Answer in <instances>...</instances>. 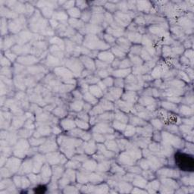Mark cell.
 <instances>
[{
  "label": "cell",
  "instance_id": "6da1fadb",
  "mask_svg": "<svg viewBox=\"0 0 194 194\" xmlns=\"http://www.w3.org/2000/svg\"><path fill=\"white\" fill-rule=\"evenodd\" d=\"M174 164L180 171H193L194 167L193 158L190 154L185 152H178L174 158Z\"/></svg>",
  "mask_w": 194,
  "mask_h": 194
},
{
  "label": "cell",
  "instance_id": "7a4b0ae2",
  "mask_svg": "<svg viewBox=\"0 0 194 194\" xmlns=\"http://www.w3.org/2000/svg\"><path fill=\"white\" fill-rule=\"evenodd\" d=\"M157 175L162 178H178L180 177V172L178 170H174L171 168H162L158 170Z\"/></svg>",
  "mask_w": 194,
  "mask_h": 194
},
{
  "label": "cell",
  "instance_id": "3957f363",
  "mask_svg": "<svg viewBox=\"0 0 194 194\" xmlns=\"http://www.w3.org/2000/svg\"><path fill=\"white\" fill-rule=\"evenodd\" d=\"M116 42V46H118L123 52H127L128 50L130 49L131 43H130V42L127 37L121 36L120 38L117 40Z\"/></svg>",
  "mask_w": 194,
  "mask_h": 194
},
{
  "label": "cell",
  "instance_id": "277c9868",
  "mask_svg": "<svg viewBox=\"0 0 194 194\" xmlns=\"http://www.w3.org/2000/svg\"><path fill=\"white\" fill-rule=\"evenodd\" d=\"M20 164H21V160L13 157V158H10V159L8 161L5 167L7 168H8V169L13 173V172H16L18 171H19Z\"/></svg>",
  "mask_w": 194,
  "mask_h": 194
},
{
  "label": "cell",
  "instance_id": "5b68a950",
  "mask_svg": "<svg viewBox=\"0 0 194 194\" xmlns=\"http://www.w3.org/2000/svg\"><path fill=\"white\" fill-rule=\"evenodd\" d=\"M97 57L99 60L108 63V64L112 63L114 61V55L112 54V52H106V51L100 52L99 54L97 55Z\"/></svg>",
  "mask_w": 194,
  "mask_h": 194
},
{
  "label": "cell",
  "instance_id": "8992f818",
  "mask_svg": "<svg viewBox=\"0 0 194 194\" xmlns=\"http://www.w3.org/2000/svg\"><path fill=\"white\" fill-rule=\"evenodd\" d=\"M80 60L84 63V66L86 67V69L89 71L95 70V62L87 56H83L80 57Z\"/></svg>",
  "mask_w": 194,
  "mask_h": 194
},
{
  "label": "cell",
  "instance_id": "52a82bcc",
  "mask_svg": "<svg viewBox=\"0 0 194 194\" xmlns=\"http://www.w3.org/2000/svg\"><path fill=\"white\" fill-rule=\"evenodd\" d=\"M133 184L135 186L140 188H146V185H147V180L145 179L143 177L138 176V175H135L134 180H133Z\"/></svg>",
  "mask_w": 194,
  "mask_h": 194
},
{
  "label": "cell",
  "instance_id": "ba28073f",
  "mask_svg": "<svg viewBox=\"0 0 194 194\" xmlns=\"http://www.w3.org/2000/svg\"><path fill=\"white\" fill-rule=\"evenodd\" d=\"M122 97H123V99L125 102H130V103H134L137 99L136 93L135 92H134V91H128L124 94H123Z\"/></svg>",
  "mask_w": 194,
  "mask_h": 194
},
{
  "label": "cell",
  "instance_id": "9c48e42d",
  "mask_svg": "<svg viewBox=\"0 0 194 194\" xmlns=\"http://www.w3.org/2000/svg\"><path fill=\"white\" fill-rule=\"evenodd\" d=\"M161 181H162V184L163 185H165V186L171 187V188L174 189V190L179 188V185H178V183L175 180H173L172 178H164L161 180Z\"/></svg>",
  "mask_w": 194,
  "mask_h": 194
},
{
  "label": "cell",
  "instance_id": "30bf717a",
  "mask_svg": "<svg viewBox=\"0 0 194 194\" xmlns=\"http://www.w3.org/2000/svg\"><path fill=\"white\" fill-rule=\"evenodd\" d=\"M61 125H62V128L64 129V130H71L75 128L76 127V124H75V121H74L71 119H69V118H67L65 120H63L61 122Z\"/></svg>",
  "mask_w": 194,
  "mask_h": 194
},
{
  "label": "cell",
  "instance_id": "8fae6325",
  "mask_svg": "<svg viewBox=\"0 0 194 194\" xmlns=\"http://www.w3.org/2000/svg\"><path fill=\"white\" fill-rule=\"evenodd\" d=\"M159 187H160V183L158 180H152L147 184L146 186V188L148 190V192L149 193H156L159 189Z\"/></svg>",
  "mask_w": 194,
  "mask_h": 194
},
{
  "label": "cell",
  "instance_id": "7c38bea8",
  "mask_svg": "<svg viewBox=\"0 0 194 194\" xmlns=\"http://www.w3.org/2000/svg\"><path fill=\"white\" fill-rule=\"evenodd\" d=\"M89 89H90V92L92 93L93 96H96V98H101L104 95L103 91L100 89L98 85H92L91 86H90Z\"/></svg>",
  "mask_w": 194,
  "mask_h": 194
},
{
  "label": "cell",
  "instance_id": "4fadbf2b",
  "mask_svg": "<svg viewBox=\"0 0 194 194\" xmlns=\"http://www.w3.org/2000/svg\"><path fill=\"white\" fill-rule=\"evenodd\" d=\"M34 168V163L30 159H26L21 165V168L23 170V174H29Z\"/></svg>",
  "mask_w": 194,
  "mask_h": 194
},
{
  "label": "cell",
  "instance_id": "5bb4252c",
  "mask_svg": "<svg viewBox=\"0 0 194 194\" xmlns=\"http://www.w3.org/2000/svg\"><path fill=\"white\" fill-rule=\"evenodd\" d=\"M120 159L122 164L128 165H133L134 160H135L130 155H128V153H122L121 155Z\"/></svg>",
  "mask_w": 194,
  "mask_h": 194
},
{
  "label": "cell",
  "instance_id": "9a60e30c",
  "mask_svg": "<svg viewBox=\"0 0 194 194\" xmlns=\"http://www.w3.org/2000/svg\"><path fill=\"white\" fill-rule=\"evenodd\" d=\"M118 189L121 193H129L131 192L132 186L128 181H121L118 185Z\"/></svg>",
  "mask_w": 194,
  "mask_h": 194
},
{
  "label": "cell",
  "instance_id": "2e32d148",
  "mask_svg": "<svg viewBox=\"0 0 194 194\" xmlns=\"http://www.w3.org/2000/svg\"><path fill=\"white\" fill-rule=\"evenodd\" d=\"M131 72V69L129 68L128 70V68H121L120 70H115L114 71H112V75H114L115 77H118V78H122L123 77H125L127 75L130 74Z\"/></svg>",
  "mask_w": 194,
  "mask_h": 194
},
{
  "label": "cell",
  "instance_id": "e0dca14e",
  "mask_svg": "<svg viewBox=\"0 0 194 194\" xmlns=\"http://www.w3.org/2000/svg\"><path fill=\"white\" fill-rule=\"evenodd\" d=\"M127 38L129 40L130 42H134V43H140L142 40V36L139 33L130 32L128 34V36H127Z\"/></svg>",
  "mask_w": 194,
  "mask_h": 194
},
{
  "label": "cell",
  "instance_id": "ac0fdd59",
  "mask_svg": "<svg viewBox=\"0 0 194 194\" xmlns=\"http://www.w3.org/2000/svg\"><path fill=\"white\" fill-rule=\"evenodd\" d=\"M69 24L71 27L77 28V29H82L84 27V23L81 20L77 19V18H71L68 21Z\"/></svg>",
  "mask_w": 194,
  "mask_h": 194
},
{
  "label": "cell",
  "instance_id": "d6986e66",
  "mask_svg": "<svg viewBox=\"0 0 194 194\" xmlns=\"http://www.w3.org/2000/svg\"><path fill=\"white\" fill-rule=\"evenodd\" d=\"M92 18V12L91 10H84V12H81V15H80V20L82 21L83 22H88L90 21Z\"/></svg>",
  "mask_w": 194,
  "mask_h": 194
},
{
  "label": "cell",
  "instance_id": "ffe728a7",
  "mask_svg": "<svg viewBox=\"0 0 194 194\" xmlns=\"http://www.w3.org/2000/svg\"><path fill=\"white\" fill-rule=\"evenodd\" d=\"M112 54L114 56H116L117 58H123L125 57V52H123L118 46H115L114 47H112Z\"/></svg>",
  "mask_w": 194,
  "mask_h": 194
},
{
  "label": "cell",
  "instance_id": "44dd1931",
  "mask_svg": "<svg viewBox=\"0 0 194 194\" xmlns=\"http://www.w3.org/2000/svg\"><path fill=\"white\" fill-rule=\"evenodd\" d=\"M130 55H132V56H130L129 59H130L132 64H134L135 66H140L143 63V61L142 58H140V56H135V55L133 54Z\"/></svg>",
  "mask_w": 194,
  "mask_h": 194
},
{
  "label": "cell",
  "instance_id": "7402d4cb",
  "mask_svg": "<svg viewBox=\"0 0 194 194\" xmlns=\"http://www.w3.org/2000/svg\"><path fill=\"white\" fill-rule=\"evenodd\" d=\"M180 111V113L181 114H183L184 116H190L193 114V109L191 108H190L188 106H185V105H183L179 109Z\"/></svg>",
  "mask_w": 194,
  "mask_h": 194
},
{
  "label": "cell",
  "instance_id": "603a6c76",
  "mask_svg": "<svg viewBox=\"0 0 194 194\" xmlns=\"http://www.w3.org/2000/svg\"><path fill=\"white\" fill-rule=\"evenodd\" d=\"M114 118L116 119V121L122 122V123H127L128 121V117L125 115L123 112H119V111H117L114 113Z\"/></svg>",
  "mask_w": 194,
  "mask_h": 194
},
{
  "label": "cell",
  "instance_id": "cb8c5ba5",
  "mask_svg": "<svg viewBox=\"0 0 194 194\" xmlns=\"http://www.w3.org/2000/svg\"><path fill=\"white\" fill-rule=\"evenodd\" d=\"M96 167H97V164H96V162L94 161L91 160L86 161L83 165V168H86V170L89 171H93L94 169H96Z\"/></svg>",
  "mask_w": 194,
  "mask_h": 194
},
{
  "label": "cell",
  "instance_id": "d4e9b609",
  "mask_svg": "<svg viewBox=\"0 0 194 194\" xmlns=\"http://www.w3.org/2000/svg\"><path fill=\"white\" fill-rule=\"evenodd\" d=\"M68 14L70 15L72 18H77L78 19L79 18H80V15H81V12L80 10L78 8H72L69 9L68 11Z\"/></svg>",
  "mask_w": 194,
  "mask_h": 194
},
{
  "label": "cell",
  "instance_id": "484cf974",
  "mask_svg": "<svg viewBox=\"0 0 194 194\" xmlns=\"http://www.w3.org/2000/svg\"><path fill=\"white\" fill-rule=\"evenodd\" d=\"M110 162H103L102 163H99V164L97 165L96 167V169L99 171L102 172H105L107 171L110 169Z\"/></svg>",
  "mask_w": 194,
  "mask_h": 194
},
{
  "label": "cell",
  "instance_id": "4316f807",
  "mask_svg": "<svg viewBox=\"0 0 194 194\" xmlns=\"http://www.w3.org/2000/svg\"><path fill=\"white\" fill-rule=\"evenodd\" d=\"M75 124H76V126H77L78 128H80L81 130H88L90 127L88 122L80 120L79 118H77L75 120Z\"/></svg>",
  "mask_w": 194,
  "mask_h": 194
},
{
  "label": "cell",
  "instance_id": "83f0119b",
  "mask_svg": "<svg viewBox=\"0 0 194 194\" xmlns=\"http://www.w3.org/2000/svg\"><path fill=\"white\" fill-rule=\"evenodd\" d=\"M100 106L102 108V109L104 111H110L112 110L114 108V106L112 104V102L108 101L107 99L102 100V103H100Z\"/></svg>",
  "mask_w": 194,
  "mask_h": 194
},
{
  "label": "cell",
  "instance_id": "f1b7e54d",
  "mask_svg": "<svg viewBox=\"0 0 194 194\" xmlns=\"http://www.w3.org/2000/svg\"><path fill=\"white\" fill-rule=\"evenodd\" d=\"M162 106L164 108L167 109V110L174 111V112H176L177 109H178V106H177V105L173 103V102H163L162 103Z\"/></svg>",
  "mask_w": 194,
  "mask_h": 194
},
{
  "label": "cell",
  "instance_id": "f546056e",
  "mask_svg": "<svg viewBox=\"0 0 194 194\" xmlns=\"http://www.w3.org/2000/svg\"><path fill=\"white\" fill-rule=\"evenodd\" d=\"M130 124H132L133 126L134 125H137V126H143V125H146V122H145L144 121L140 119L139 118H136V117H132V118L130 119Z\"/></svg>",
  "mask_w": 194,
  "mask_h": 194
},
{
  "label": "cell",
  "instance_id": "4dcf8cb0",
  "mask_svg": "<svg viewBox=\"0 0 194 194\" xmlns=\"http://www.w3.org/2000/svg\"><path fill=\"white\" fill-rule=\"evenodd\" d=\"M84 99L86 100V102H88L90 104H96L98 102L97 99H96V97H94V96L90 94L89 93H86L84 95Z\"/></svg>",
  "mask_w": 194,
  "mask_h": 194
},
{
  "label": "cell",
  "instance_id": "1f68e13d",
  "mask_svg": "<svg viewBox=\"0 0 194 194\" xmlns=\"http://www.w3.org/2000/svg\"><path fill=\"white\" fill-rule=\"evenodd\" d=\"M84 104L83 102H79V101H76V102H73L72 104L71 105V108L73 111H81V109L84 107Z\"/></svg>",
  "mask_w": 194,
  "mask_h": 194
},
{
  "label": "cell",
  "instance_id": "d6a6232c",
  "mask_svg": "<svg viewBox=\"0 0 194 194\" xmlns=\"http://www.w3.org/2000/svg\"><path fill=\"white\" fill-rule=\"evenodd\" d=\"M63 168L60 166H55V170H53V174H54L55 179H58L61 178V177L63 176Z\"/></svg>",
  "mask_w": 194,
  "mask_h": 194
},
{
  "label": "cell",
  "instance_id": "836d02e7",
  "mask_svg": "<svg viewBox=\"0 0 194 194\" xmlns=\"http://www.w3.org/2000/svg\"><path fill=\"white\" fill-rule=\"evenodd\" d=\"M108 186L106 184H102L99 186H96L94 187L93 193H108Z\"/></svg>",
  "mask_w": 194,
  "mask_h": 194
},
{
  "label": "cell",
  "instance_id": "e575fe53",
  "mask_svg": "<svg viewBox=\"0 0 194 194\" xmlns=\"http://www.w3.org/2000/svg\"><path fill=\"white\" fill-rule=\"evenodd\" d=\"M143 177L146 179V180H152L155 178V175L153 174V172L152 171V170H144L142 172Z\"/></svg>",
  "mask_w": 194,
  "mask_h": 194
},
{
  "label": "cell",
  "instance_id": "d590c367",
  "mask_svg": "<svg viewBox=\"0 0 194 194\" xmlns=\"http://www.w3.org/2000/svg\"><path fill=\"white\" fill-rule=\"evenodd\" d=\"M125 136H132L133 135L135 134L136 133V129L133 125H130V126H126L125 128Z\"/></svg>",
  "mask_w": 194,
  "mask_h": 194
},
{
  "label": "cell",
  "instance_id": "8d00e7d4",
  "mask_svg": "<svg viewBox=\"0 0 194 194\" xmlns=\"http://www.w3.org/2000/svg\"><path fill=\"white\" fill-rule=\"evenodd\" d=\"M113 128L118 130H124L126 128V124L118 121H114L113 122Z\"/></svg>",
  "mask_w": 194,
  "mask_h": 194
},
{
  "label": "cell",
  "instance_id": "74e56055",
  "mask_svg": "<svg viewBox=\"0 0 194 194\" xmlns=\"http://www.w3.org/2000/svg\"><path fill=\"white\" fill-rule=\"evenodd\" d=\"M95 63H96V67L97 68H99V70L100 69H107V68H110L109 64L106 63V62H102V61L99 60V59L96 60Z\"/></svg>",
  "mask_w": 194,
  "mask_h": 194
},
{
  "label": "cell",
  "instance_id": "f35d334b",
  "mask_svg": "<svg viewBox=\"0 0 194 194\" xmlns=\"http://www.w3.org/2000/svg\"><path fill=\"white\" fill-rule=\"evenodd\" d=\"M88 178L89 181H91L92 183H99L102 180V177L95 174H91L90 176H88Z\"/></svg>",
  "mask_w": 194,
  "mask_h": 194
},
{
  "label": "cell",
  "instance_id": "ab89813d",
  "mask_svg": "<svg viewBox=\"0 0 194 194\" xmlns=\"http://www.w3.org/2000/svg\"><path fill=\"white\" fill-rule=\"evenodd\" d=\"M132 65L131 62H130V59L129 58H124L123 60H121L120 65H119V68H130Z\"/></svg>",
  "mask_w": 194,
  "mask_h": 194
},
{
  "label": "cell",
  "instance_id": "60d3db41",
  "mask_svg": "<svg viewBox=\"0 0 194 194\" xmlns=\"http://www.w3.org/2000/svg\"><path fill=\"white\" fill-rule=\"evenodd\" d=\"M165 128H166V129L168 130V132H170V134H178V133H179V128L174 124L168 125V126H166Z\"/></svg>",
  "mask_w": 194,
  "mask_h": 194
},
{
  "label": "cell",
  "instance_id": "b9f144b4",
  "mask_svg": "<svg viewBox=\"0 0 194 194\" xmlns=\"http://www.w3.org/2000/svg\"><path fill=\"white\" fill-rule=\"evenodd\" d=\"M151 124L153 125L154 128H156V129H158V130H161L162 128H164L163 122L159 119H153V120L151 121Z\"/></svg>",
  "mask_w": 194,
  "mask_h": 194
},
{
  "label": "cell",
  "instance_id": "7bdbcfd3",
  "mask_svg": "<svg viewBox=\"0 0 194 194\" xmlns=\"http://www.w3.org/2000/svg\"><path fill=\"white\" fill-rule=\"evenodd\" d=\"M77 180L79 183H82V184H86V183L89 182V178L88 176H86L84 173H80L79 174H77Z\"/></svg>",
  "mask_w": 194,
  "mask_h": 194
},
{
  "label": "cell",
  "instance_id": "ee69618b",
  "mask_svg": "<svg viewBox=\"0 0 194 194\" xmlns=\"http://www.w3.org/2000/svg\"><path fill=\"white\" fill-rule=\"evenodd\" d=\"M75 4L80 10V9L81 10H86L89 7L87 2H85V1H77V2H75Z\"/></svg>",
  "mask_w": 194,
  "mask_h": 194
},
{
  "label": "cell",
  "instance_id": "f6af8a7d",
  "mask_svg": "<svg viewBox=\"0 0 194 194\" xmlns=\"http://www.w3.org/2000/svg\"><path fill=\"white\" fill-rule=\"evenodd\" d=\"M30 179H28V178L26 177H21V188L22 189H27V187L30 186Z\"/></svg>",
  "mask_w": 194,
  "mask_h": 194
},
{
  "label": "cell",
  "instance_id": "bcb514c9",
  "mask_svg": "<svg viewBox=\"0 0 194 194\" xmlns=\"http://www.w3.org/2000/svg\"><path fill=\"white\" fill-rule=\"evenodd\" d=\"M184 56L186 57L190 60V63L193 65V51L191 49H187L186 52L184 53Z\"/></svg>",
  "mask_w": 194,
  "mask_h": 194
},
{
  "label": "cell",
  "instance_id": "7dc6e473",
  "mask_svg": "<svg viewBox=\"0 0 194 194\" xmlns=\"http://www.w3.org/2000/svg\"><path fill=\"white\" fill-rule=\"evenodd\" d=\"M104 40L106 42L107 44H112V43H114L116 40H115V37H114L113 36L110 35L108 34H106L104 35Z\"/></svg>",
  "mask_w": 194,
  "mask_h": 194
},
{
  "label": "cell",
  "instance_id": "c3c4849f",
  "mask_svg": "<svg viewBox=\"0 0 194 194\" xmlns=\"http://www.w3.org/2000/svg\"><path fill=\"white\" fill-rule=\"evenodd\" d=\"M114 86L118 87V88H121L123 87L124 85V81L122 78H116L115 80H114Z\"/></svg>",
  "mask_w": 194,
  "mask_h": 194
},
{
  "label": "cell",
  "instance_id": "681fc988",
  "mask_svg": "<svg viewBox=\"0 0 194 194\" xmlns=\"http://www.w3.org/2000/svg\"><path fill=\"white\" fill-rule=\"evenodd\" d=\"M149 148L150 151H152V152H158L161 151V146L160 145H158V143H152V144H150Z\"/></svg>",
  "mask_w": 194,
  "mask_h": 194
},
{
  "label": "cell",
  "instance_id": "f907efd6",
  "mask_svg": "<svg viewBox=\"0 0 194 194\" xmlns=\"http://www.w3.org/2000/svg\"><path fill=\"white\" fill-rule=\"evenodd\" d=\"M13 182L17 187L21 188V177L16 175L13 178Z\"/></svg>",
  "mask_w": 194,
  "mask_h": 194
},
{
  "label": "cell",
  "instance_id": "816d5d0a",
  "mask_svg": "<svg viewBox=\"0 0 194 194\" xmlns=\"http://www.w3.org/2000/svg\"><path fill=\"white\" fill-rule=\"evenodd\" d=\"M159 189H160L161 193H170L174 192V189L168 187V186H165V185H163V184H162V186H160Z\"/></svg>",
  "mask_w": 194,
  "mask_h": 194
},
{
  "label": "cell",
  "instance_id": "f5cc1de1",
  "mask_svg": "<svg viewBox=\"0 0 194 194\" xmlns=\"http://www.w3.org/2000/svg\"><path fill=\"white\" fill-rule=\"evenodd\" d=\"M46 186L43 184H40L38 186L34 188V192L36 193H43L46 190Z\"/></svg>",
  "mask_w": 194,
  "mask_h": 194
},
{
  "label": "cell",
  "instance_id": "db71d44e",
  "mask_svg": "<svg viewBox=\"0 0 194 194\" xmlns=\"http://www.w3.org/2000/svg\"><path fill=\"white\" fill-rule=\"evenodd\" d=\"M93 139L99 143H102L105 141V136L101 135V134H99V133H94Z\"/></svg>",
  "mask_w": 194,
  "mask_h": 194
},
{
  "label": "cell",
  "instance_id": "11a10c76",
  "mask_svg": "<svg viewBox=\"0 0 194 194\" xmlns=\"http://www.w3.org/2000/svg\"><path fill=\"white\" fill-rule=\"evenodd\" d=\"M102 83L106 85V87H108V86L110 87L114 84V80L112 77H106V79L102 80Z\"/></svg>",
  "mask_w": 194,
  "mask_h": 194
},
{
  "label": "cell",
  "instance_id": "9f6ffc18",
  "mask_svg": "<svg viewBox=\"0 0 194 194\" xmlns=\"http://www.w3.org/2000/svg\"><path fill=\"white\" fill-rule=\"evenodd\" d=\"M78 190H77L76 187H74L73 186H68L67 185L65 187H64V193H77Z\"/></svg>",
  "mask_w": 194,
  "mask_h": 194
},
{
  "label": "cell",
  "instance_id": "6f0895ef",
  "mask_svg": "<svg viewBox=\"0 0 194 194\" xmlns=\"http://www.w3.org/2000/svg\"><path fill=\"white\" fill-rule=\"evenodd\" d=\"M172 51L173 52H174V54H182L184 51V49L181 45H179V46H175L172 49Z\"/></svg>",
  "mask_w": 194,
  "mask_h": 194
},
{
  "label": "cell",
  "instance_id": "680465c9",
  "mask_svg": "<svg viewBox=\"0 0 194 194\" xmlns=\"http://www.w3.org/2000/svg\"><path fill=\"white\" fill-rule=\"evenodd\" d=\"M178 76L180 77V79L181 80H184L187 81V82H190V77H188V75L186 74V72H184V71H179L178 72Z\"/></svg>",
  "mask_w": 194,
  "mask_h": 194
},
{
  "label": "cell",
  "instance_id": "91938a15",
  "mask_svg": "<svg viewBox=\"0 0 194 194\" xmlns=\"http://www.w3.org/2000/svg\"><path fill=\"white\" fill-rule=\"evenodd\" d=\"M98 75L99 77H107L109 75V73L107 71V69H100L98 71Z\"/></svg>",
  "mask_w": 194,
  "mask_h": 194
},
{
  "label": "cell",
  "instance_id": "94428289",
  "mask_svg": "<svg viewBox=\"0 0 194 194\" xmlns=\"http://www.w3.org/2000/svg\"><path fill=\"white\" fill-rule=\"evenodd\" d=\"M78 118L80 119V120H83L84 121L88 122L89 121V116L87 115L86 112H80L79 114H78Z\"/></svg>",
  "mask_w": 194,
  "mask_h": 194
},
{
  "label": "cell",
  "instance_id": "6125c7cd",
  "mask_svg": "<svg viewBox=\"0 0 194 194\" xmlns=\"http://www.w3.org/2000/svg\"><path fill=\"white\" fill-rule=\"evenodd\" d=\"M180 62H181L184 65H185V66H188V65H190H190H191V68H193V65L191 64V63H190V60L184 56H182L181 58H180Z\"/></svg>",
  "mask_w": 194,
  "mask_h": 194
},
{
  "label": "cell",
  "instance_id": "be15d7a7",
  "mask_svg": "<svg viewBox=\"0 0 194 194\" xmlns=\"http://www.w3.org/2000/svg\"><path fill=\"white\" fill-rule=\"evenodd\" d=\"M130 169V172L132 174H140L141 173V168L140 167H128Z\"/></svg>",
  "mask_w": 194,
  "mask_h": 194
},
{
  "label": "cell",
  "instance_id": "e7e4bbea",
  "mask_svg": "<svg viewBox=\"0 0 194 194\" xmlns=\"http://www.w3.org/2000/svg\"><path fill=\"white\" fill-rule=\"evenodd\" d=\"M168 101H171L174 103H177V102H181L182 98H180L179 96H171L170 98H168Z\"/></svg>",
  "mask_w": 194,
  "mask_h": 194
},
{
  "label": "cell",
  "instance_id": "03108f58",
  "mask_svg": "<svg viewBox=\"0 0 194 194\" xmlns=\"http://www.w3.org/2000/svg\"><path fill=\"white\" fill-rule=\"evenodd\" d=\"M120 63H121V60H120V59H119V58H115V59H114V61H113V62H112V68H119Z\"/></svg>",
  "mask_w": 194,
  "mask_h": 194
},
{
  "label": "cell",
  "instance_id": "003e7915",
  "mask_svg": "<svg viewBox=\"0 0 194 194\" xmlns=\"http://www.w3.org/2000/svg\"><path fill=\"white\" fill-rule=\"evenodd\" d=\"M84 111H86V112H89L92 109V106L90 103H84V107H83Z\"/></svg>",
  "mask_w": 194,
  "mask_h": 194
}]
</instances>
